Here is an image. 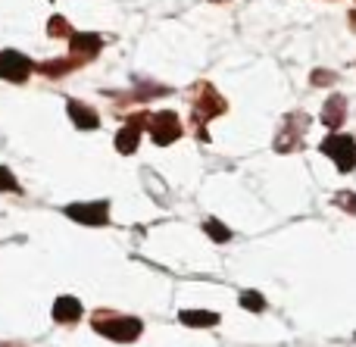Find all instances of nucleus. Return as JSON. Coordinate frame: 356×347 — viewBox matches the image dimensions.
Returning a JSON list of instances; mask_svg holds the SVG:
<instances>
[{
  "label": "nucleus",
  "mask_w": 356,
  "mask_h": 347,
  "mask_svg": "<svg viewBox=\"0 0 356 347\" xmlns=\"http://www.w3.org/2000/svg\"><path fill=\"white\" fill-rule=\"evenodd\" d=\"M338 204H350L347 210H353V213H356V197H353V194H338Z\"/></svg>",
  "instance_id": "nucleus-15"
},
{
  "label": "nucleus",
  "mask_w": 356,
  "mask_h": 347,
  "mask_svg": "<svg viewBox=\"0 0 356 347\" xmlns=\"http://www.w3.org/2000/svg\"><path fill=\"white\" fill-rule=\"evenodd\" d=\"M116 147L122 150V154H131V150L138 147V129L135 125H129V129H122L116 135Z\"/></svg>",
  "instance_id": "nucleus-11"
},
{
  "label": "nucleus",
  "mask_w": 356,
  "mask_h": 347,
  "mask_svg": "<svg viewBox=\"0 0 356 347\" xmlns=\"http://www.w3.org/2000/svg\"><path fill=\"white\" fill-rule=\"evenodd\" d=\"M54 319H56V323H63V325L79 323V319H81V304L75 298H60L54 304Z\"/></svg>",
  "instance_id": "nucleus-6"
},
{
  "label": "nucleus",
  "mask_w": 356,
  "mask_h": 347,
  "mask_svg": "<svg viewBox=\"0 0 356 347\" xmlns=\"http://www.w3.org/2000/svg\"><path fill=\"white\" fill-rule=\"evenodd\" d=\"M94 332H100L104 338H110V341H138V335H141V319H131V316H119V313L113 310H100L94 313Z\"/></svg>",
  "instance_id": "nucleus-1"
},
{
  "label": "nucleus",
  "mask_w": 356,
  "mask_h": 347,
  "mask_svg": "<svg viewBox=\"0 0 356 347\" xmlns=\"http://www.w3.org/2000/svg\"><path fill=\"white\" fill-rule=\"evenodd\" d=\"M16 188V181H13V175L6 172V169H0V191H13Z\"/></svg>",
  "instance_id": "nucleus-14"
},
{
  "label": "nucleus",
  "mask_w": 356,
  "mask_h": 347,
  "mask_svg": "<svg viewBox=\"0 0 356 347\" xmlns=\"http://www.w3.org/2000/svg\"><path fill=\"white\" fill-rule=\"evenodd\" d=\"M72 54L75 56H94L100 50V38L97 35H72Z\"/></svg>",
  "instance_id": "nucleus-9"
},
{
  "label": "nucleus",
  "mask_w": 356,
  "mask_h": 347,
  "mask_svg": "<svg viewBox=\"0 0 356 347\" xmlns=\"http://www.w3.org/2000/svg\"><path fill=\"white\" fill-rule=\"evenodd\" d=\"M69 116L75 119V125H79V129H94V125L100 122L97 113H91L85 104H79V100H69Z\"/></svg>",
  "instance_id": "nucleus-8"
},
{
  "label": "nucleus",
  "mask_w": 356,
  "mask_h": 347,
  "mask_svg": "<svg viewBox=\"0 0 356 347\" xmlns=\"http://www.w3.org/2000/svg\"><path fill=\"white\" fill-rule=\"evenodd\" d=\"M31 72V63L25 60L22 54H16V50H6V54H0V79L6 81H25Z\"/></svg>",
  "instance_id": "nucleus-4"
},
{
  "label": "nucleus",
  "mask_w": 356,
  "mask_h": 347,
  "mask_svg": "<svg viewBox=\"0 0 356 347\" xmlns=\"http://www.w3.org/2000/svg\"><path fill=\"white\" fill-rule=\"evenodd\" d=\"M344 122V97H332L328 100V110H325V125L338 129Z\"/></svg>",
  "instance_id": "nucleus-10"
},
{
  "label": "nucleus",
  "mask_w": 356,
  "mask_h": 347,
  "mask_svg": "<svg viewBox=\"0 0 356 347\" xmlns=\"http://www.w3.org/2000/svg\"><path fill=\"white\" fill-rule=\"evenodd\" d=\"M322 150L338 163L341 172H350L356 166V141L350 135H338V131H334V135H328L325 141H322Z\"/></svg>",
  "instance_id": "nucleus-2"
},
{
  "label": "nucleus",
  "mask_w": 356,
  "mask_h": 347,
  "mask_svg": "<svg viewBox=\"0 0 356 347\" xmlns=\"http://www.w3.org/2000/svg\"><path fill=\"white\" fill-rule=\"evenodd\" d=\"M66 213L75 223H85V225H106V219H110V207L106 204H75Z\"/></svg>",
  "instance_id": "nucleus-5"
},
{
  "label": "nucleus",
  "mask_w": 356,
  "mask_h": 347,
  "mask_svg": "<svg viewBox=\"0 0 356 347\" xmlns=\"http://www.w3.org/2000/svg\"><path fill=\"white\" fill-rule=\"evenodd\" d=\"M150 135H154L156 144H169L181 135V125H178V116L172 110H163L150 119Z\"/></svg>",
  "instance_id": "nucleus-3"
},
{
  "label": "nucleus",
  "mask_w": 356,
  "mask_h": 347,
  "mask_svg": "<svg viewBox=\"0 0 356 347\" xmlns=\"http://www.w3.org/2000/svg\"><path fill=\"white\" fill-rule=\"evenodd\" d=\"M241 307H244V310H250V313H263L266 310V300H263V294H257V291H244V294H241Z\"/></svg>",
  "instance_id": "nucleus-12"
},
{
  "label": "nucleus",
  "mask_w": 356,
  "mask_h": 347,
  "mask_svg": "<svg viewBox=\"0 0 356 347\" xmlns=\"http://www.w3.org/2000/svg\"><path fill=\"white\" fill-rule=\"evenodd\" d=\"M178 319H181L184 325H191V329H209V325L219 323V316L209 310H181Z\"/></svg>",
  "instance_id": "nucleus-7"
},
{
  "label": "nucleus",
  "mask_w": 356,
  "mask_h": 347,
  "mask_svg": "<svg viewBox=\"0 0 356 347\" xmlns=\"http://www.w3.org/2000/svg\"><path fill=\"white\" fill-rule=\"evenodd\" d=\"M207 235L213 238V241H228V238H232V232H228L222 223H216V219H209V223H207Z\"/></svg>",
  "instance_id": "nucleus-13"
}]
</instances>
